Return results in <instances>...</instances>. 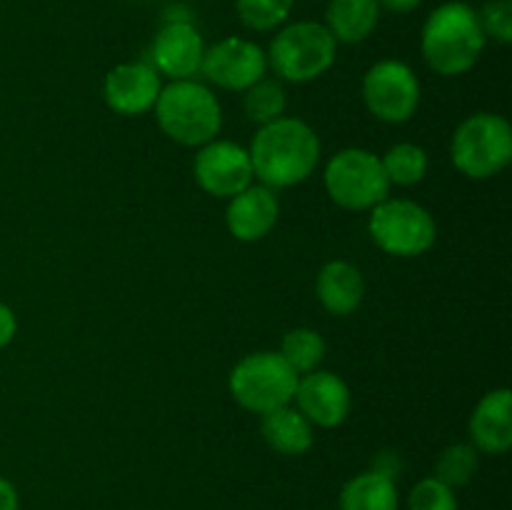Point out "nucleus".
Masks as SVG:
<instances>
[{
  "label": "nucleus",
  "instance_id": "obj_20",
  "mask_svg": "<svg viewBox=\"0 0 512 510\" xmlns=\"http://www.w3.org/2000/svg\"><path fill=\"white\" fill-rule=\"evenodd\" d=\"M338 510H400L398 480L368 468L345 480L338 493Z\"/></svg>",
  "mask_w": 512,
  "mask_h": 510
},
{
  "label": "nucleus",
  "instance_id": "obj_12",
  "mask_svg": "<svg viewBox=\"0 0 512 510\" xmlns=\"http://www.w3.org/2000/svg\"><path fill=\"white\" fill-rule=\"evenodd\" d=\"M205 40L198 25L185 15H168L150 43V60L160 78L188 80L200 75Z\"/></svg>",
  "mask_w": 512,
  "mask_h": 510
},
{
  "label": "nucleus",
  "instance_id": "obj_7",
  "mask_svg": "<svg viewBox=\"0 0 512 510\" xmlns=\"http://www.w3.org/2000/svg\"><path fill=\"white\" fill-rule=\"evenodd\" d=\"M368 233L375 248L393 258H420L438 240V223L425 205L410 198H385L370 210Z\"/></svg>",
  "mask_w": 512,
  "mask_h": 510
},
{
  "label": "nucleus",
  "instance_id": "obj_3",
  "mask_svg": "<svg viewBox=\"0 0 512 510\" xmlns=\"http://www.w3.org/2000/svg\"><path fill=\"white\" fill-rule=\"evenodd\" d=\"M153 113L165 138L183 148L198 150L223 130V105L218 95L208 83L195 78L163 85Z\"/></svg>",
  "mask_w": 512,
  "mask_h": 510
},
{
  "label": "nucleus",
  "instance_id": "obj_8",
  "mask_svg": "<svg viewBox=\"0 0 512 510\" xmlns=\"http://www.w3.org/2000/svg\"><path fill=\"white\" fill-rule=\"evenodd\" d=\"M323 185L338 208L370 213L390 195L380 155L368 148H343L325 163Z\"/></svg>",
  "mask_w": 512,
  "mask_h": 510
},
{
  "label": "nucleus",
  "instance_id": "obj_25",
  "mask_svg": "<svg viewBox=\"0 0 512 510\" xmlns=\"http://www.w3.org/2000/svg\"><path fill=\"white\" fill-rule=\"evenodd\" d=\"M295 0H235V15L253 33H270L293 15Z\"/></svg>",
  "mask_w": 512,
  "mask_h": 510
},
{
  "label": "nucleus",
  "instance_id": "obj_31",
  "mask_svg": "<svg viewBox=\"0 0 512 510\" xmlns=\"http://www.w3.org/2000/svg\"><path fill=\"white\" fill-rule=\"evenodd\" d=\"M420 3H423V0H378L380 10H388V13L393 15L413 13V10L420 8Z\"/></svg>",
  "mask_w": 512,
  "mask_h": 510
},
{
  "label": "nucleus",
  "instance_id": "obj_22",
  "mask_svg": "<svg viewBox=\"0 0 512 510\" xmlns=\"http://www.w3.org/2000/svg\"><path fill=\"white\" fill-rule=\"evenodd\" d=\"M243 113L258 128L288 115V90L283 80L265 75L248 90H243Z\"/></svg>",
  "mask_w": 512,
  "mask_h": 510
},
{
  "label": "nucleus",
  "instance_id": "obj_18",
  "mask_svg": "<svg viewBox=\"0 0 512 510\" xmlns=\"http://www.w3.org/2000/svg\"><path fill=\"white\" fill-rule=\"evenodd\" d=\"M260 435L273 453L285 458L305 455L315 443V428L293 403L260 415Z\"/></svg>",
  "mask_w": 512,
  "mask_h": 510
},
{
  "label": "nucleus",
  "instance_id": "obj_17",
  "mask_svg": "<svg viewBox=\"0 0 512 510\" xmlns=\"http://www.w3.org/2000/svg\"><path fill=\"white\" fill-rule=\"evenodd\" d=\"M315 298L335 318L353 315L365 300V275L355 263L333 258L315 275Z\"/></svg>",
  "mask_w": 512,
  "mask_h": 510
},
{
  "label": "nucleus",
  "instance_id": "obj_9",
  "mask_svg": "<svg viewBox=\"0 0 512 510\" xmlns=\"http://www.w3.org/2000/svg\"><path fill=\"white\" fill-rule=\"evenodd\" d=\"M360 95H363L365 110L375 120L388 125H403L418 113L423 88L408 63L383 58L365 70Z\"/></svg>",
  "mask_w": 512,
  "mask_h": 510
},
{
  "label": "nucleus",
  "instance_id": "obj_6",
  "mask_svg": "<svg viewBox=\"0 0 512 510\" xmlns=\"http://www.w3.org/2000/svg\"><path fill=\"white\" fill-rule=\"evenodd\" d=\"M300 375L278 350H255L243 355L228 375V390L235 403L253 415H265L293 403Z\"/></svg>",
  "mask_w": 512,
  "mask_h": 510
},
{
  "label": "nucleus",
  "instance_id": "obj_24",
  "mask_svg": "<svg viewBox=\"0 0 512 510\" xmlns=\"http://www.w3.org/2000/svg\"><path fill=\"white\" fill-rule=\"evenodd\" d=\"M480 453L470 443H453L440 450L435 460V478L443 480L453 490L465 488L478 475Z\"/></svg>",
  "mask_w": 512,
  "mask_h": 510
},
{
  "label": "nucleus",
  "instance_id": "obj_15",
  "mask_svg": "<svg viewBox=\"0 0 512 510\" xmlns=\"http://www.w3.org/2000/svg\"><path fill=\"white\" fill-rule=\"evenodd\" d=\"M280 218L278 190L250 183L225 205V228L240 243H260L275 230Z\"/></svg>",
  "mask_w": 512,
  "mask_h": 510
},
{
  "label": "nucleus",
  "instance_id": "obj_16",
  "mask_svg": "<svg viewBox=\"0 0 512 510\" xmlns=\"http://www.w3.org/2000/svg\"><path fill=\"white\" fill-rule=\"evenodd\" d=\"M468 443L480 455H505L512 448L510 388H493L478 400L468 420Z\"/></svg>",
  "mask_w": 512,
  "mask_h": 510
},
{
  "label": "nucleus",
  "instance_id": "obj_30",
  "mask_svg": "<svg viewBox=\"0 0 512 510\" xmlns=\"http://www.w3.org/2000/svg\"><path fill=\"white\" fill-rule=\"evenodd\" d=\"M0 510H20L18 488L0 475Z\"/></svg>",
  "mask_w": 512,
  "mask_h": 510
},
{
  "label": "nucleus",
  "instance_id": "obj_26",
  "mask_svg": "<svg viewBox=\"0 0 512 510\" xmlns=\"http://www.w3.org/2000/svg\"><path fill=\"white\" fill-rule=\"evenodd\" d=\"M408 510H458V495L435 475H425L410 488Z\"/></svg>",
  "mask_w": 512,
  "mask_h": 510
},
{
  "label": "nucleus",
  "instance_id": "obj_5",
  "mask_svg": "<svg viewBox=\"0 0 512 510\" xmlns=\"http://www.w3.org/2000/svg\"><path fill=\"white\" fill-rule=\"evenodd\" d=\"M455 170L470 180H490L512 163V125L498 113L468 115L450 140Z\"/></svg>",
  "mask_w": 512,
  "mask_h": 510
},
{
  "label": "nucleus",
  "instance_id": "obj_4",
  "mask_svg": "<svg viewBox=\"0 0 512 510\" xmlns=\"http://www.w3.org/2000/svg\"><path fill=\"white\" fill-rule=\"evenodd\" d=\"M265 55L275 78L303 85L323 78L333 68L338 43L320 20H293L275 30Z\"/></svg>",
  "mask_w": 512,
  "mask_h": 510
},
{
  "label": "nucleus",
  "instance_id": "obj_29",
  "mask_svg": "<svg viewBox=\"0 0 512 510\" xmlns=\"http://www.w3.org/2000/svg\"><path fill=\"white\" fill-rule=\"evenodd\" d=\"M370 468L378 470V473H383V475H388V478L398 480L400 470H403V460H400V455L395 453V450H383V453L375 455V460Z\"/></svg>",
  "mask_w": 512,
  "mask_h": 510
},
{
  "label": "nucleus",
  "instance_id": "obj_27",
  "mask_svg": "<svg viewBox=\"0 0 512 510\" xmlns=\"http://www.w3.org/2000/svg\"><path fill=\"white\" fill-rule=\"evenodd\" d=\"M478 18L485 38L500 45L512 43V0H488L478 10Z\"/></svg>",
  "mask_w": 512,
  "mask_h": 510
},
{
  "label": "nucleus",
  "instance_id": "obj_19",
  "mask_svg": "<svg viewBox=\"0 0 512 510\" xmlns=\"http://www.w3.org/2000/svg\"><path fill=\"white\" fill-rule=\"evenodd\" d=\"M380 15L378 0H328L323 25L338 45H360L378 30Z\"/></svg>",
  "mask_w": 512,
  "mask_h": 510
},
{
  "label": "nucleus",
  "instance_id": "obj_28",
  "mask_svg": "<svg viewBox=\"0 0 512 510\" xmlns=\"http://www.w3.org/2000/svg\"><path fill=\"white\" fill-rule=\"evenodd\" d=\"M18 335V315L8 303L0 300V350L8 348Z\"/></svg>",
  "mask_w": 512,
  "mask_h": 510
},
{
  "label": "nucleus",
  "instance_id": "obj_10",
  "mask_svg": "<svg viewBox=\"0 0 512 510\" xmlns=\"http://www.w3.org/2000/svg\"><path fill=\"white\" fill-rule=\"evenodd\" d=\"M200 75L213 88L243 93L268 75V55L255 40L243 35H228L205 45Z\"/></svg>",
  "mask_w": 512,
  "mask_h": 510
},
{
  "label": "nucleus",
  "instance_id": "obj_13",
  "mask_svg": "<svg viewBox=\"0 0 512 510\" xmlns=\"http://www.w3.org/2000/svg\"><path fill=\"white\" fill-rule=\"evenodd\" d=\"M163 78L148 60H128L110 68L103 78L105 105L125 118H140L155 108Z\"/></svg>",
  "mask_w": 512,
  "mask_h": 510
},
{
  "label": "nucleus",
  "instance_id": "obj_2",
  "mask_svg": "<svg viewBox=\"0 0 512 510\" xmlns=\"http://www.w3.org/2000/svg\"><path fill=\"white\" fill-rule=\"evenodd\" d=\"M485 38L478 10L463 0L440 3L420 30V55L440 78H458L473 70L483 55Z\"/></svg>",
  "mask_w": 512,
  "mask_h": 510
},
{
  "label": "nucleus",
  "instance_id": "obj_21",
  "mask_svg": "<svg viewBox=\"0 0 512 510\" xmlns=\"http://www.w3.org/2000/svg\"><path fill=\"white\" fill-rule=\"evenodd\" d=\"M380 163H383L385 178L390 185H398V188H413V185L423 183L425 175L430 170V155L423 145L410 143H395L380 155Z\"/></svg>",
  "mask_w": 512,
  "mask_h": 510
},
{
  "label": "nucleus",
  "instance_id": "obj_1",
  "mask_svg": "<svg viewBox=\"0 0 512 510\" xmlns=\"http://www.w3.org/2000/svg\"><path fill=\"white\" fill-rule=\"evenodd\" d=\"M248 153L255 180L273 190H283L305 183L315 173L323 143L308 120L283 115L255 130Z\"/></svg>",
  "mask_w": 512,
  "mask_h": 510
},
{
  "label": "nucleus",
  "instance_id": "obj_11",
  "mask_svg": "<svg viewBox=\"0 0 512 510\" xmlns=\"http://www.w3.org/2000/svg\"><path fill=\"white\" fill-rule=\"evenodd\" d=\"M193 178L210 198H233L250 183H255L248 148L223 138L200 145L193 155Z\"/></svg>",
  "mask_w": 512,
  "mask_h": 510
},
{
  "label": "nucleus",
  "instance_id": "obj_14",
  "mask_svg": "<svg viewBox=\"0 0 512 510\" xmlns=\"http://www.w3.org/2000/svg\"><path fill=\"white\" fill-rule=\"evenodd\" d=\"M293 405L310 420L313 428H338L353 410L350 385L333 370H313L298 378Z\"/></svg>",
  "mask_w": 512,
  "mask_h": 510
},
{
  "label": "nucleus",
  "instance_id": "obj_23",
  "mask_svg": "<svg viewBox=\"0 0 512 510\" xmlns=\"http://www.w3.org/2000/svg\"><path fill=\"white\" fill-rule=\"evenodd\" d=\"M278 353L283 355V360L295 373L305 375L313 373V370H318L323 365L325 353H328V343H325V338L315 328L300 325V328L288 330L283 335Z\"/></svg>",
  "mask_w": 512,
  "mask_h": 510
}]
</instances>
